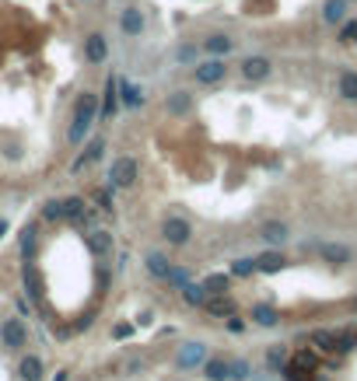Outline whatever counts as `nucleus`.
Here are the masks:
<instances>
[{
	"label": "nucleus",
	"mask_w": 357,
	"mask_h": 381,
	"mask_svg": "<svg viewBox=\"0 0 357 381\" xmlns=\"http://www.w3.org/2000/svg\"><path fill=\"white\" fill-rule=\"evenodd\" d=\"M98 123V95L95 91H81L77 101H74V113H70V126H67V144L70 147H81L91 130Z\"/></svg>",
	"instance_id": "1"
},
{
	"label": "nucleus",
	"mask_w": 357,
	"mask_h": 381,
	"mask_svg": "<svg viewBox=\"0 0 357 381\" xmlns=\"http://www.w3.org/2000/svg\"><path fill=\"white\" fill-rule=\"evenodd\" d=\"M189 74H193V84H196V88H218V84L228 81L231 67H228L224 57H200V60L189 67Z\"/></svg>",
	"instance_id": "2"
},
{
	"label": "nucleus",
	"mask_w": 357,
	"mask_h": 381,
	"mask_svg": "<svg viewBox=\"0 0 357 381\" xmlns=\"http://www.w3.org/2000/svg\"><path fill=\"white\" fill-rule=\"evenodd\" d=\"M140 179V165H137V157L130 154H116L109 161V168H106V186L113 189H133Z\"/></svg>",
	"instance_id": "3"
},
{
	"label": "nucleus",
	"mask_w": 357,
	"mask_h": 381,
	"mask_svg": "<svg viewBox=\"0 0 357 381\" xmlns=\"http://www.w3.org/2000/svg\"><path fill=\"white\" fill-rule=\"evenodd\" d=\"M207 357H211V346L203 340H186V343L175 346V360L172 364H175V371H200Z\"/></svg>",
	"instance_id": "4"
},
{
	"label": "nucleus",
	"mask_w": 357,
	"mask_h": 381,
	"mask_svg": "<svg viewBox=\"0 0 357 381\" xmlns=\"http://www.w3.org/2000/svg\"><path fill=\"white\" fill-rule=\"evenodd\" d=\"M162 238L168 248H186L193 242V224H189V217L182 213H168L165 221H162Z\"/></svg>",
	"instance_id": "5"
},
{
	"label": "nucleus",
	"mask_w": 357,
	"mask_h": 381,
	"mask_svg": "<svg viewBox=\"0 0 357 381\" xmlns=\"http://www.w3.org/2000/svg\"><path fill=\"white\" fill-rule=\"evenodd\" d=\"M0 346L11 350V353H21V350L28 346V325H25L18 315L0 318Z\"/></svg>",
	"instance_id": "6"
},
{
	"label": "nucleus",
	"mask_w": 357,
	"mask_h": 381,
	"mask_svg": "<svg viewBox=\"0 0 357 381\" xmlns=\"http://www.w3.org/2000/svg\"><path fill=\"white\" fill-rule=\"evenodd\" d=\"M238 74H242V81H249V84H263V81L273 77V60L267 57V52H252V57H245V60L238 63Z\"/></svg>",
	"instance_id": "7"
},
{
	"label": "nucleus",
	"mask_w": 357,
	"mask_h": 381,
	"mask_svg": "<svg viewBox=\"0 0 357 381\" xmlns=\"http://www.w3.org/2000/svg\"><path fill=\"white\" fill-rule=\"evenodd\" d=\"M200 49H203V57H224L228 60L238 49V39L231 32H224V28H214V32H207L200 39Z\"/></svg>",
	"instance_id": "8"
},
{
	"label": "nucleus",
	"mask_w": 357,
	"mask_h": 381,
	"mask_svg": "<svg viewBox=\"0 0 357 381\" xmlns=\"http://www.w3.org/2000/svg\"><path fill=\"white\" fill-rule=\"evenodd\" d=\"M144 32H147V14L140 11V4H126L119 11V35L133 42V39H144Z\"/></svg>",
	"instance_id": "9"
},
{
	"label": "nucleus",
	"mask_w": 357,
	"mask_h": 381,
	"mask_svg": "<svg viewBox=\"0 0 357 381\" xmlns=\"http://www.w3.org/2000/svg\"><path fill=\"white\" fill-rule=\"evenodd\" d=\"M81 147H84V150L74 157V172H81V168H91L95 161H102V157H106V150H109V140L102 137V133H95V137H88Z\"/></svg>",
	"instance_id": "10"
},
{
	"label": "nucleus",
	"mask_w": 357,
	"mask_h": 381,
	"mask_svg": "<svg viewBox=\"0 0 357 381\" xmlns=\"http://www.w3.org/2000/svg\"><path fill=\"white\" fill-rule=\"evenodd\" d=\"M81 49H84V63L102 67V63L109 60V35H106V32H88Z\"/></svg>",
	"instance_id": "11"
},
{
	"label": "nucleus",
	"mask_w": 357,
	"mask_h": 381,
	"mask_svg": "<svg viewBox=\"0 0 357 381\" xmlns=\"http://www.w3.org/2000/svg\"><path fill=\"white\" fill-rule=\"evenodd\" d=\"M116 113H119V77L109 74V77H106V88H102V95H98V119L106 123V119H113Z\"/></svg>",
	"instance_id": "12"
},
{
	"label": "nucleus",
	"mask_w": 357,
	"mask_h": 381,
	"mask_svg": "<svg viewBox=\"0 0 357 381\" xmlns=\"http://www.w3.org/2000/svg\"><path fill=\"white\" fill-rule=\"evenodd\" d=\"M193 105H196V95H193L189 88H175V91L165 95V113H168L172 119H186V116L193 113Z\"/></svg>",
	"instance_id": "13"
},
{
	"label": "nucleus",
	"mask_w": 357,
	"mask_h": 381,
	"mask_svg": "<svg viewBox=\"0 0 357 381\" xmlns=\"http://www.w3.org/2000/svg\"><path fill=\"white\" fill-rule=\"evenodd\" d=\"M84 248H88L95 259H106V255H113L116 238H113V231H106V228H95V231L84 235Z\"/></svg>",
	"instance_id": "14"
},
{
	"label": "nucleus",
	"mask_w": 357,
	"mask_h": 381,
	"mask_svg": "<svg viewBox=\"0 0 357 381\" xmlns=\"http://www.w3.org/2000/svg\"><path fill=\"white\" fill-rule=\"evenodd\" d=\"M249 322L260 325V329H277V325H280V311L270 301H256V304L249 308Z\"/></svg>",
	"instance_id": "15"
},
{
	"label": "nucleus",
	"mask_w": 357,
	"mask_h": 381,
	"mask_svg": "<svg viewBox=\"0 0 357 381\" xmlns=\"http://www.w3.org/2000/svg\"><path fill=\"white\" fill-rule=\"evenodd\" d=\"M260 242L267 248H284L291 242V228L284 221H267V224H260Z\"/></svg>",
	"instance_id": "16"
},
{
	"label": "nucleus",
	"mask_w": 357,
	"mask_h": 381,
	"mask_svg": "<svg viewBox=\"0 0 357 381\" xmlns=\"http://www.w3.org/2000/svg\"><path fill=\"white\" fill-rule=\"evenodd\" d=\"M316 252H319V259L326 262V266H347L350 259H354V252H350V245H340V242H319L316 245Z\"/></svg>",
	"instance_id": "17"
},
{
	"label": "nucleus",
	"mask_w": 357,
	"mask_h": 381,
	"mask_svg": "<svg viewBox=\"0 0 357 381\" xmlns=\"http://www.w3.org/2000/svg\"><path fill=\"white\" fill-rule=\"evenodd\" d=\"M252 259H256V273H263V277H273V273H284L287 269V255L280 248H267V252L252 255Z\"/></svg>",
	"instance_id": "18"
},
{
	"label": "nucleus",
	"mask_w": 357,
	"mask_h": 381,
	"mask_svg": "<svg viewBox=\"0 0 357 381\" xmlns=\"http://www.w3.org/2000/svg\"><path fill=\"white\" fill-rule=\"evenodd\" d=\"M119 105H123V108H144V105H147L144 88H140L137 81H130V77H119Z\"/></svg>",
	"instance_id": "19"
},
{
	"label": "nucleus",
	"mask_w": 357,
	"mask_h": 381,
	"mask_svg": "<svg viewBox=\"0 0 357 381\" xmlns=\"http://www.w3.org/2000/svg\"><path fill=\"white\" fill-rule=\"evenodd\" d=\"M200 311H207L211 318H221V322H224V318L238 315V304H235L228 294H211V297H207V304H203Z\"/></svg>",
	"instance_id": "20"
},
{
	"label": "nucleus",
	"mask_w": 357,
	"mask_h": 381,
	"mask_svg": "<svg viewBox=\"0 0 357 381\" xmlns=\"http://www.w3.org/2000/svg\"><path fill=\"white\" fill-rule=\"evenodd\" d=\"M200 374H203V381H231V360L228 357H207Z\"/></svg>",
	"instance_id": "21"
},
{
	"label": "nucleus",
	"mask_w": 357,
	"mask_h": 381,
	"mask_svg": "<svg viewBox=\"0 0 357 381\" xmlns=\"http://www.w3.org/2000/svg\"><path fill=\"white\" fill-rule=\"evenodd\" d=\"M18 378L21 381H42L46 378V360L39 353H21L18 360Z\"/></svg>",
	"instance_id": "22"
},
{
	"label": "nucleus",
	"mask_w": 357,
	"mask_h": 381,
	"mask_svg": "<svg viewBox=\"0 0 357 381\" xmlns=\"http://www.w3.org/2000/svg\"><path fill=\"white\" fill-rule=\"evenodd\" d=\"M350 14V0H322V21L326 25H343Z\"/></svg>",
	"instance_id": "23"
},
{
	"label": "nucleus",
	"mask_w": 357,
	"mask_h": 381,
	"mask_svg": "<svg viewBox=\"0 0 357 381\" xmlns=\"http://www.w3.org/2000/svg\"><path fill=\"white\" fill-rule=\"evenodd\" d=\"M144 269H147L155 280H165V273L172 269V259H168L165 252H147V255H144Z\"/></svg>",
	"instance_id": "24"
},
{
	"label": "nucleus",
	"mask_w": 357,
	"mask_h": 381,
	"mask_svg": "<svg viewBox=\"0 0 357 381\" xmlns=\"http://www.w3.org/2000/svg\"><path fill=\"white\" fill-rule=\"evenodd\" d=\"M179 297H182V304L186 308H203V304H207V287H203V284H196V280H189L182 291H179Z\"/></svg>",
	"instance_id": "25"
},
{
	"label": "nucleus",
	"mask_w": 357,
	"mask_h": 381,
	"mask_svg": "<svg viewBox=\"0 0 357 381\" xmlns=\"http://www.w3.org/2000/svg\"><path fill=\"white\" fill-rule=\"evenodd\" d=\"M200 57H203L200 42H179V46H175V52H172V60H175L179 67H193Z\"/></svg>",
	"instance_id": "26"
},
{
	"label": "nucleus",
	"mask_w": 357,
	"mask_h": 381,
	"mask_svg": "<svg viewBox=\"0 0 357 381\" xmlns=\"http://www.w3.org/2000/svg\"><path fill=\"white\" fill-rule=\"evenodd\" d=\"M336 95L343 101H357V70H340L336 77Z\"/></svg>",
	"instance_id": "27"
},
{
	"label": "nucleus",
	"mask_w": 357,
	"mask_h": 381,
	"mask_svg": "<svg viewBox=\"0 0 357 381\" xmlns=\"http://www.w3.org/2000/svg\"><path fill=\"white\" fill-rule=\"evenodd\" d=\"M200 284L207 287V294H228L231 284H235V277L231 273H211V277H203Z\"/></svg>",
	"instance_id": "28"
},
{
	"label": "nucleus",
	"mask_w": 357,
	"mask_h": 381,
	"mask_svg": "<svg viewBox=\"0 0 357 381\" xmlns=\"http://www.w3.org/2000/svg\"><path fill=\"white\" fill-rule=\"evenodd\" d=\"M189 280H193V273H189V269H186V266H175V262H172V269L165 273V280H162V284H165L168 291H182V287H186Z\"/></svg>",
	"instance_id": "29"
},
{
	"label": "nucleus",
	"mask_w": 357,
	"mask_h": 381,
	"mask_svg": "<svg viewBox=\"0 0 357 381\" xmlns=\"http://www.w3.org/2000/svg\"><path fill=\"white\" fill-rule=\"evenodd\" d=\"M336 340H340L336 329H316L312 333V343H316L319 353H336Z\"/></svg>",
	"instance_id": "30"
},
{
	"label": "nucleus",
	"mask_w": 357,
	"mask_h": 381,
	"mask_svg": "<svg viewBox=\"0 0 357 381\" xmlns=\"http://www.w3.org/2000/svg\"><path fill=\"white\" fill-rule=\"evenodd\" d=\"M228 273H231L235 280H249L252 273H256V259H252V255H242V259H231V266H228Z\"/></svg>",
	"instance_id": "31"
},
{
	"label": "nucleus",
	"mask_w": 357,
	"mask_h": 381,
	"mask_svg": "<svg viewBox=\"0 0 357 381\" xmlns=\"http://www.w3.org/2000/svg\"><path fill=\"white\" fill-rule=\"evenodd\" d=\"M35 245H39V224H25L21 228V255L32 262V255H35Z\"/></svg>",
	"instance_id": "32"
},
{
	"label": "nucleus",
	"mask_w": 357,
	"mask_h": 381,
	"mask_svg": "<svg viewBox=\"0 0 357 381\" xmlns=\"http://www.w3.org/2000/svg\"><path fill=\"white\" fill-rule=\"evenodd\" d=\"M291 364L301 367V371H309V374L319 371V357H316V350H298V353L291 357Z\"/></svg>",
	"instance_id": "33"
},
{
	"label": "nucleus",
	"mask_w": 357,
	"mask_h": 381,
	"mask_svg": "<svg viewBox=\"0 0 357 381\" xmlns=\"http://www.w3.org/2000/svg\"><path fill=\"white\" fill-rule=\"evenodd\" d=\"M267 367H270L273 374H280V371L287 367V350H284V346H270V350H267Z\"/></svg>",
	"instance_id": "34"
},
{
	"label": "nucleus",
	"mask_w": 357,
	"mask_h": 381,
	"mask_svg": "<svg viewBox=\"0 0 357 381\" xmlns=\"http://www.w3.org/2000/svg\"><path fill=\"white\" fill-rule=\"evenodd\" d=\"M231 381H252V360L249 357H235L231 360Z\"/></svg>",
	"instance_id": "35"
},
{
	"label": "nucleus",
	"mask_w": 357,
	"mask_h": 381,
	"mask_svg": "<svg viewBox=\"0 0 357 381\" xmlns=\"http://www.w3.org/2000/svg\"><path fill=\"white\" fill-rule=\"evenodd\" d=\"M95 203H98L102 213H113V206H116V189H113V186H102V189L95 193Z\"/></svg>",
	"instance_id": "36"
},
{
	"label": "nucleus",
	"mask_w": 357,
	"mask_h": 381,
	"mask_svg": "<svg viewBox=\"0 0 357 381\" xmlns=\"http://www.w3.org/2000/svg\"><path fill=\"white\" fill-rule=\"evenodd\" d=\"M42 221H64V199H49L42 206Z\"/></svg>",
	"instance_id": "37"
},
{
	"label": "nucleus",
	"mask_w": 357,
	"mask_h": 381,
	"mask_svg": "<svg viewBox=\"0 0 357 381\" xmlns=\"http://www.w3.org/2000/svg\"><path fill=\"white\" fill-rule=\"evenodd\" d=\"M340 39H343V42H350V39L357 42V21H343V25H340Z\"/></svg>",
	"instance_id": "38"
},
{
	"label": "nucleus",
	"mask_w": 357,
	"mask_h": 381,
	"mask_svg": "<svg viewBox=\"0 0 357 381\" xmlns=\"http://www.w3.org/2000/svg\"><path fill=\"white\" fill-rule=\"evenodd\" d=\"M224 325H228V333H245V318H238V315H231V318H224Z\"/></svg>",
	"instance_id": "39"
},
{
	"label": "nucleus",
	"mask_w": 357,
	"mask_h": 381,
	"mask_svg": "<svg viewBox=\"0 0 357 381\" xmlns=\"http://www.w3.org/2000/svg\"><path fill=\"white\" fill-rule=\"evenodd\" d=\"M130 333H133V325H126V322H119L116 329H113V336H116V340H126Z\"/></svg>",
	"instance_id": "40"
},
{
	"label": "nucleus",
	"mask_w": 357,
	"mask_h": 381,
	"mask_svg": "<svg viewBox=\"0 0 357 381\" xmlns=\"http://www.w3.org/2000/svg\"><path fill=\"white\" fill-rule=\"evenodd\" d=\"M151 322H155V311H151V308H144V311L137 315V325H151Z\"/></svg>",
	"instance_id": "41"
},
{
	"label": "nucleus",
	"mask_w": 357,
	"mask_h": 381,
	"mask_svg": "<svg viewBox=\"0 0 357 381\" xmlns=\"http://www.w3.org/2000/svg\"><path fill=\"white\" fill-rule=\"evenodd\" d=\"M8 231H11V221H8V217H0V242L8 238Z\"/></svg>",
	"instance_id": "42"
},
{
	"label": "nucleus",
	"mask_w": 357,
	"mask_h": 381,
	"mask_svg": "<svg viewBox=\"0 0 357 381\" xmlns=\"http://www.w3.org/2000/svg\"><path fill=\"white\" fill-rule=\"evenodd\" d=\"M49 381H70V371H67V367H60V371H57L53 378H49Z\"/></svg>",
	"instance_id": "43"
},
{
	"label": "nucleus",
	"mask_w": 357,
	"mask_h": 381,
	"mask_svg": "<svg viewBox=\"0 0 357 381\" xmlns=\"http://www.w3.org/2000/svg\"><path fill=\"white\" fill-rule=\"evenodd\" d=\"M312 381H329V378H312Z\"/></svg>",
	"instance_id": "44"
},
{
	"label": "nucleus",
	"mask_w": 357,
	"mask_h": 381,
	"mask_svg": "<svg viewBox=\"0 0 357 381\" xmlns=\"http://www.w3.org/2000/svg\"><path fill=\"white\" fill-rule=\"evenodd\" d=\"M354 308H357V297H354Z\"/></svg>",
	"instance_id": "45"
},
{
	"label": "nucleus",
	"mask_w": 357,
	"mask_h": 381,
	"mask_svg": "<svg viewBox=\"0 0 357 381\" xmlns=\"http://www.w3.org/2000/svg\"><path fill=\"white\" fill-rule=\"evenodd\" d=\"M350 4H354V0H350Z\"/></svg>",
	"instance_id": "46"
}]
</instances>
